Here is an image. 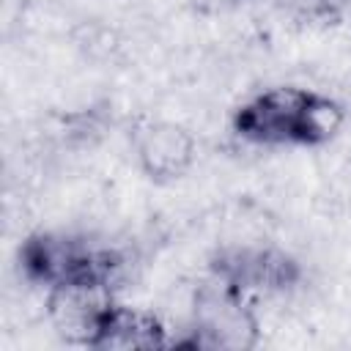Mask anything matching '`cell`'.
Instances as JSON below:
<instances>
[{"label":"cell","mask_w":351,"mask_h":351,"mask_svg":"<svg viewBox=\"0 0 351 351\" xmlns=\"http://www.w3.org/2000/svg\"><path fill=\"white\" fill-rule=\"evenodd\" d=\"M211 274L219 280L230 282L233 288L250 293H285L291 291L302 269L296 258H291L280 247H252V244H239V247H225L214 255L211 261Z\"/></svg>","instance_id":"cell-4"},{"label":"cell","mask_w":351,"mask_h":351,"mask_svg":"<svg viewBox=\"0 0 351 351\" xmlns=\"http://www.w3.org/2000/svg\"><path fill=\"white\" fill-rule=\"evenodd\" d=\"M307 88L274 85L250 96L233 112V132L252 145H293Z\"/></svg>","instance_id":"cell-5"},{"label":"cell","mask_w":351,"mask_h":351,"mask_svg":"<svg viewBox=\"0 0 351 351\" xmlns=\"http://www.w3.org/2000/svg\"><path fill=\"white\" fill-rule=\"evenodd\" d=\"M99 255H101V244H93L85 236H74L63 230H38L22 241L19 266L30 282L49 291L55 285L80 277L101 280Z\"/></svg>","instance_id":"cell-2"},{"label":"cell","mask_w":351,"mask_h":351,"mask_svg":"<svg viewBox=\"0 0 351 351\" xmlns=\"http://www.w3.org/2000/svg\"><path fill=\"white\" fill-rule=\"evenodd\" d=\"M165 346H170V340L162 318L151 310L129 307L121 302L107 310L99 337L93 343V348L104 351H154Z\"/></svg>","instance_id":"cell-7"},{"label":"cell","mask_w":351,"mask_h":351,"mask_svg":"<svg viewBox=\"0 0 351 351\" xmlns=\"http://www.w3.org/2000/svg\"><path fill=\"white\" fill-rule=\"evenodd\" d=\"M115 291L99 277H80L47 291V318L52 332L71 343L93 348L107 310L115 304Z\"/></svg>","instance_id":"cell-3"},{"label":"cell","mask_w":351,"mask_h":351,"mask_svg":"<svg viewBox=\"0 0 351 351\" xmlns=\"http://www.w3.org/2000/svg\"><path fill=\"white\" fill-rule=\"evenodd\" d=\"M343 126H346V107L326 93L307 90L299 110L293 145H310V148L326 145L340 134Z\"/></svg>","instance_id":"cell-8"},{"label":"cell","mask_w":351,"mask_h":351,"mask_svg":"<svg viewBox=\"0 0 351 351\" xmlns=\"http://www.w3.org/2000/svg\"><path fill=\"white\" fill-rule=\"evenodd\" d=\"M184 340L178 346L206 351H250L261 340V321L244 291L211 274L195 288Z\"/></svg>","instance_id":"cell-1"},{"label":"cell","mask_w":351,"mask_h":351,"mask_svg":"<svg viewBox=\"0 0 351 351\" xmlns=\"http://www.w3.org/2000/svg\"><path fill=\"white\" fill-rule=\"evenodd\" d=\"M132 154L145 178L156 184H173L192 170L197 159V143L184 123L159 118L137 126L132 137Z\"/></svg>","instance_id":"cell-6"}]
</instances>
